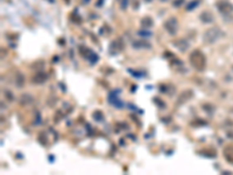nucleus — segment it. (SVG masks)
I'll use <instances>...</instances> for the list:
<instances>
[{
	"mask_svg": "<svg viewBox=\"0 0 233 175\" xmlns=\"http://www.w3.org/2000/svg\"><path fill=\"white\" fill-rule=\"evenodd\" d=\"M189 58H190V62H191L192 67L196 68L197 70H202L205 67V57L202 54V51H199V50L192 51Z\"/></svg>",
	"mask_w": 233,
	"mask_h": 175,
	"instance_id": "f257e3e1",
	"label": "nucleus"
},
{
	"mask_svg": "<svg viewBox=\"0 0 233 175\" xmlns=\"http://www.w3.org/2000/svg\"><path fill=\"white\" fill-rule=\"evenodd\" d=\"M219 36H220V30H219L218 28H216V27H212V28L208 29V30L204 33L203 40H204L205 43L211 45V43L216 42V41L219 39Z\"/></svg>",
	"mask_w": 233,
	"mask_h": 175,
	"instance_id": "f03ea898",
	"label": "nucleus"
},
{
	"mask_svg": "<svg viewBox=\"0 0 233 175\" xmlns=\"http://www.w3.org/2000/svg\"><path fill=\"white\" fill-rule=\"evenodd\" d=\"M164 29L170 34V35H175L176 33H177V30H178V21H177V19L176 18H169L168 20H165V22H164Z\"/></svg>",
	"mask_w": 233,
	"mask_h": 175,
	"instance_id": "7ed1b4c3",
	"label": "nucleus"
},
{
	"mask_svg": "<svg viewBox=\"0 0 233 175\" xmlns=\"http://www.w3.org/2000/svg\"><path fill=\"white\" fill-rule=\"evenodd\" d=\"M217 8H218V11L221 12L223 14H227V13H230V12H232L233 11L232 5H231L230 2H227V1H225V0L218 1V2H217Z\"/></svg>",
	"mask_w": 233,
	"mask_h": 175,
	"instance_id": "20e7f679",
	"label": "nucleus"
},
{
	"mask_svg": "<svg viewBox=\"0 0 233 175\" xmlns=\"http://www.w3.org/2000/svg\"><path fill=\"white\" fill-rule=\"evenodd\" d=\"M47 78H48V76H47L46 73L39 71V73H36L35 75L32 77V82L35 83V84H41V83H45L46 82Z\"/></svg>",
	"mask_w": 233,
	"mask_h": 175,
	"instance_id": "39448f33",
	"label": "nucleus"
},
{
	"mask_svg": "<svg viewBox=\"0 0 233 175\" xmlns=\"http://www.w3.org/2000/svg\"><path fill=\"white\" fill-rule=\"evenodd\" d=\"M199 19L204 24H211L213 21V15H212V13L209 12V11H204V12H202Z\"/></svg>",
	"mask_w": 233,
	"mask_h": 175,
	"instance_id": "423d86ee",
	"label": "nucleus"
},
{
	"mask_svg": "<svg viewBox=\"0 0 233 175\" xmlns=\"http://www.w3.org/2000/svg\"><path fill=\"white\" fill-rule=\"evenodd\" d=\"M175 46H176L180 50H182V51H186V50L189 48V43H188V41L183 40V39H181V40L176 41V42H175Z\"/></svg>",
	"mask_w": 233,
	"mask_h": 175,
	"instance_id": "0eeeda50",
	"label": "nucleus"
},
{
	"mask_svg": "<svg viewBox=\"0 0 233 175\" xmlns=\"http://www.w3.org/2000/svg\"><path fill=\"white\" fill-rule=\"evenodd\" d=\"M141 25L145 28H150L152 26L154 25V21H153V19L150 17H146V18H143L141 20Z\"/></svg>",
	"mask_w": 233,
	"mask_h": 175,
	"instance_id": "6e6552de",
	"label": "nucleus"
},
{
	"mask_svg": "<svg viewBox=\"0 0 233 175\" xmlns=\"http://www.w3.org/2000/svg\"><path fill=\"white\" fill-rule=\"evenodd\" d=\"M133 47L134 48H149L150 46L148 45V42L146 41H135L133 43Z\"/></svg>",
	"mask_w": 233,
	"mask_h": 175,
	"instance_id": "1a4fd4ad",
	"label": "nucleus"
},
{
	"mask_svg": "<svg viewBox=\"0 0 233 175\" xmlns=\"http://www.w3.org/2000/svg\"><path fill=\"white\" fill-rule=\"evenodd\" d=\"M191 96H192V92H191L190 90H186V91L180 96V98H178V99H180V102H186V100L189 99Z\"/></svg>",
	"mask_w": 233,
	"mask_h": 175,
	"instance_id": "9d476101",
	"label": "nucleus"
},
{
	"mask_svg": "<svg viewBox=\"0 0 233 175\" xmlns=\"http://www.w3.org/2000/svg\"><path fill=\"white\" fill-rule=\"evenodd\" d=\"M92 116H93V118H94L96 120H98V122H101L103 118H104V116H103V113H101L100 111H94Z\"/></svg>",
	"mask_w": 233,
	"mask_h": 175,
	"instance_id": "9b49d317",
	"label": "nucleus"
},
{
	"mask_svg": "<svg viewBox=\"0 0 233 175\" xmlns=\"http://www.w3.org/2000/svg\"><path fill=\"white\" fill-rule=\"evenodd\" d=\"M21 103L23 104H28V103H30L32 100H33V97L32 96H29V95H23L22 97H21Z\"/></svg>",
	"mask_w": 233,
	"mask_h": 175,
	"instance_id": "f8f14e48",
	"label": "nucleus"
},
{
	"mask_svg": "<svg viewBox=\"0 0 233 175\" xmlns=\"http://www.w3.org/2000/svg\"><path fill=\"white\" fill-rule=\"evenodd\" d=\"M198 4H199V0H193L192 2H190V4L188 5L186 9H193V8L196 7V5H198Z\"/></svg>",
	"mask_w": 233,
	"mask_h": 175,
	"instance_id": "ddd939ff",
	"label": "nucleus"
},
{
	"mask_svg": "<svg viewBox=\"0 0 233 175\" xmlns=\"http://www.w3.org/2000/svg\"><path fill=\"white\" fill-rule=\"evenodd\" d=\"M119 4L121 6V8H126L127 7V0H119Z\"/></svg>",
	"mask_w": 233,
	"mask_h": 175,
	"instance_id": "4468645a",
	"label": "nucleus"
},
{
	"mask_svg": "<svg viewBox=\"0 0 233 175\" xmlns=\"http://www.w3.org/2000/svg\"><path fill=\"white\" fill-rule=\"evenodd\" d=\"M139 35H142V36H150V33H149V32H143V30H140Z\"/></svg>",
	"mask_w": 233,
	"mask_h": 175,
	"instance_id": "2eb2a0df",
	"label": "nucleus"
},
{
	"mask_svg": "<svg viewBox=\"0 0 233 175\" xmlns=\"http://www.w3.org/2000/svg\"><path fill=\"white\" fill-rule=\"evenodd\" d=\"M183 1H184V0H176V1H175V2H174V4H175V6H176V7H177V6H178V5H180V4H181V2H183Z\"/></svg>",
	"mask_w": 233,
	"mask_h": 175,
	"instance_id": "dca6fc26",
	"label": "nucleus"
},
{
	"mask_svg": "<svg viewBox=\"0 0 233 175\" xmlns=\"http://www.w3.org/2000/svg\"><path fill=\"white\" fill-rule=\"evenodd\" d=\"M83 1H84V2H88V1H90V0H83Z\"/></svg>",
	"mask_w": 233,
	"mask_h": 175,
	"instance_id": "f3484780",
	"label": "nucleus"
},
{
	"mask_svg": "<svg viewBox=\"0 0 233 175\" xmlns=\"http://www.w3.org/2000/svg\"><path fill=\"white\" fill-rule=\"evenodd\" d=\"M145 1H147V2H150V1H152V0H145Z\"/></svg>",
	"mask_w": 233,
	"mask_h": 175,
	"instance_id": "a211bd4d",
	"label": "nucleus"
},
{
	"mask_svg": "<svg viewBox=\"0 0 233 175\" xmlns=\"http://www.w3.org/2000/svg\"><path fill=\"white\" fill-rule=\"evenodd\" d=\"M162 1H167V0H162Z\"/></svg>",
	"mask_w": 233,
	"mask_h": 175,
	"instance_id": "6ab92c4d",
	"label": "nucleus"
}]
</instances>
